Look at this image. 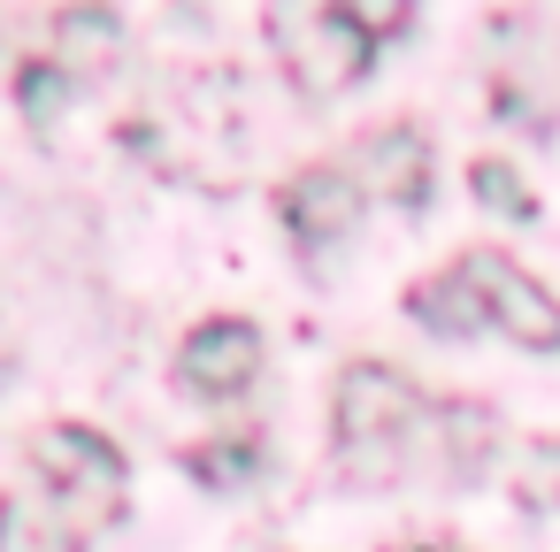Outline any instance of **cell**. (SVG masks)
Listing matches in <instances>:
<instances>
[{"label":"cell","instance_id":"5bb4252c","mask_svg":"<svg viewBox=\"0 0 560 552\" xmlns=\"http://www.w3.org/2000/svg\"><path fill=\"white\" fill-rule=\"evenodd\" d=\"M254 460H261V445H254V437H231V445H200V453H192V475H200V483H231V475H246Z\"/></svg>","mask_w":560,"mask_h":552},{"label":"cell","instance_id":"8992f818","mask_svg":"<svg viewBox=\"0 0 560 552\" xmlns=\"http://www.w3.org/2000/svg\"><path fill=\"white\" fill-rule=\"evenodd\" d=\"M361 200H369V185H353L346 169H300L284 185V223L300 246H330L361 223Z\"/></svg>","mask_w":560,"mask_h":552},{"label":"cell","instance_id":"9a60e30c","mask_svg":"<svg viewBox=\"0 0 560 552\" xmlns=\"http://www.w3.org/2000/svg\"><path fill=\"white\" fill-rule=\"evenodd\" d=\"M529 475L545 483L537 498H552V506H560V445H529Z\"/></svg>","mask_w":560,"mask_h":552},{"label":"cell","instance_id":"7c38bea8","mask_svg":"<svg viewBox=\"0 0 560 552\" xmlns=\"http://www.w3.org/2000/svg\"><path fill=\"white\" fill-rule=\"evenodd\" d=\"M16 101H24V116H32V124H55V108L70 101V78H62V62H32V70L16 78Z\"/></svg>","mask_w":560,"mask_h":552},{"label":"cell","instance_id":"52a82bcc","mask_svg":"<svg viewBox=\"0 0 560 552\" xmlns=\"http://www.w3.org/2000/svg\"><path fill=\"white\" fill-rule=\"evenodd\" d=\"M361 169H369V192L376 200H399V208H422L430 200V139L415 131V124H392V131H376L369 146H361Z\"/></svg>","mask_w":560,"mask_h":552},{"label":"cell","instance_id":"277c9868","mask_svg":"<svg viewBox=\"0 0 560 552\" xmlns=\"http://www.w3.org/2000/svg\"><path fill=\"white\" fill-rule=\"evenodd\" d=\"M453 269H460L468 292L483 300V330L514 338L522 353H560V300H552L529 269H514L506 254H460Z\"/></svg>","mask_w":560,"mask_h":552},{"label":"cell","instance_id":"4fadbf2b","mask_svg":"<svg viewBox=\"0 0 560 552\" xmlns=\"http://www.w3.org/2000/svg\"><path fill=\"white\" fill-rule=\"evenodd\" d=\"M338 16L376 47V39H392V32H407V16H415V0H338Z\"/></svg>","mask_w":560,"mask_h":552},{"label":"cell","instance_id":"30bf717a","mask_svg":"<svg viewBox=\"0 0 560 552\" xmlns=\"http://www.w3.org/2000/svg\"><path fill=\"white\" fill-rule=\"evenodd\" d=\"M407 315H415L422 330H438V338H468V330H483V300L468 292V277H460V269H445V277L415 284V292H407Z\"/></svg>","mask_w":560,"mask_h":552},{"label":"cell","instance_id":"7a4b0ae2","mask_svg":"<svg viewBox=\"0 0 560 552\" xmlns=\"http://www.w3.org/2000/svg\"><path fill=\"white\" fill-rule=\"evenodd\" d=\"M32 468L55 483V506H62L78 529H108V521L124 514L131 468H124V453H116L101 430H85V422L39 430V437H32Z\"/></svg>","mask_w":560,"mask_h":552},{"label":"cell","instance_id":"9c48e42d","mask_svg":"<svg viewBox=\"0 0 560 552\" xmlns=\"http://www.w3.org/2000/svg\"><path fill=\"white\" fill-rule=\"evenodd\" d=\"M78 521L55 506V491H9L0 498V552H78Z\"/></svg>","mask_w":560,"mask_h":552},{"label":"cell","instance_id":"8fae6325","mask_svg":"<svg viewBox=\"0 0 560 552\" xmlns=\"http://www.w3.org/2000/svg\"><path fill=\"white\" fill-rule=\"evenodd\" d=\"M468 185H476V200H483L491 215H514V223L529 215V192H522V177H514L506 162H491V154H483V162L468 169Z\"/></svg>","mask_w":560,"mask_h":552},{"label":"cell","instance_id":"6da1fadb","mask_svg":"<svg viewBox=\"0 0 560 552\" xmlns=\"http://www.w3.org/2000/svg\"><path fill=\"white\" fill-rule=\"evenodd\" d=\"M330 422H338V445H346V468H353V475H392L399 453L430 430V399H422L415 376H399L392 361H353V368L338 376Z\"/></svg>","mask_w":560,"mask_h":552},{"label":"cell","instance_id":"3957f363","mask_svg":"<svg viewBox=\"0 0 560 552\" xmlns=\"http://www.w3.org/2000/svg\"><path fill=\"white\" fill-rule=\"evenodd\" d=\"M269 47L300 93H346L369 70V39L338 16V0H269Z\"/></svg>","mask_w":560,"mask_h":552},{"label":"cell","instance_id":"ba28073f","mask_svg":"<svg viewBox=\"0 0 560 552\" xmlns=\"http://www.w3.org/2000/svg\"><path fill=\"white\" fill-rule=\"evenodd\" d=\"M55 47H62V78L70 70L108 78L124 62V24H116V9H101V0H78V9H62V24H55Z\"/></svg>","mask_w":560,"mask_h":552},{"label":"cell","instance_id":"5b68a950","mask_svg":"<svg viewBox=\"0 0 560 552\" xmlns=\"http://www.w3.org/2000/svg\"><path fill=\"white\" fill-rule=\"evenodd\" d=\"M254 368H261V338H254V322H238V315L200 322V330L185 338V353H177V376H185L200 399H231V391H246Z\"/></svg>","mask_w":560,"mask_h":552}]
</instances>
